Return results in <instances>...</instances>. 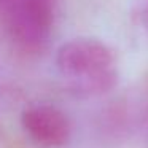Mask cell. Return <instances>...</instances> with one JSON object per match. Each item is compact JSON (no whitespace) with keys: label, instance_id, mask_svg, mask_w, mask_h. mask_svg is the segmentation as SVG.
<instances>
[{"label":"cell","instance_id":"6da1fadb","mask_svg":"<svg viewBox=\"0 0 148 148\" xmlns=\"http://www.w3.org/2000/svg\"><path fill=\"white\" fill-rule=\"evenodd\" d=\"M56 67L70 92L96 97L110 92L119 78L116 56L96 38H73L56 54Z\"/></svg>","mask_w":148,"mask_h":148},{"label":"cell","instance_id":"7a4b0ae2","mask_svg":"<svg viewBox=\"0 0 148 148\" xmlns=\"http://www.w3.org/2000/svg\"><path fill=\"white\" fill-rule=\"evenodd\" d=\"M54 19V0H0V24L23 49H40Z\"/></svg>","mask_w":148,"mask_h":148},{"label":"cell","instance_id":"3957f363","mask_svg":"<svg viewBox=\"0 0 148 148\" xmlns=\"http://www.w3.org/2000/svg\"><path fill=\"white\" fill-rule=\"evenodd\" d=\"M21 124L27 137L43 148H61L72 135L67 115L49 103H37L26 108L21 116Z\"/></svg>","mask_w":148,"mask_h":148}]
</instances>
